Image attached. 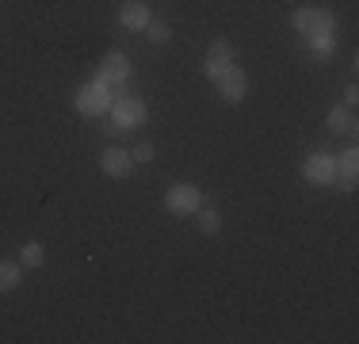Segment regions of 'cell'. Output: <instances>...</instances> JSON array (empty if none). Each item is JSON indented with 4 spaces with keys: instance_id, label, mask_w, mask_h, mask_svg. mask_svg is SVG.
Masks as SVG:
<instances>
[{
    "instance_id": "cell-1",
    "label": "cell",
    "mask_w": 359,
    "mask_h": 344,
    "mask_svg": "<svg viewBox=\"0 0 359 344\" xmlns=\"http://www.w3.org/2000/svg\"><path fill=\"white\" fill-rule=\"evenodd\" d=\"M111 103H115V92H111L107 84H100V81L81 84V88H76V96H73V107L81 111L84 119H100V115H107Z\"/></svg>"
},
{
    "instance_id": "cell-2",
    "label": "cell",
    "mask_w": 359,
    "mask_h": 344,
    "mask_svg": "<svg viewBox=\"0 0 359 344\" xmlns=\"http://www.w3.org/2000/svg\"><path fill=\"white\" fill-rule=\"evenodd\" d=\"M290 23H294V31H302L306 39H310V34H337V15H332L329 8H294Z\"/></svg>"
},
{
    "instance_id": "cell-3",
    "label": "cell",
    "mask_w": 359,
    "mask_h": 344,
    "mask_svg": "<svg viewBox=\"0 0 359 344\" xmlns=\"http://www.w3.org/2000/svg\"><path fill=\"white\" fill-rule=\"evenodd\" d=\"M302 176H306V184H313V187H329V184H337V157L332 153H310L306 157V165H302Z\"/></svg>"
},
{
    "instance_id": "cell-4",
    "label": "cell",
    "mask_w": 359,
    "mask_h": 344,
    "mask_svg": "<svg viewBox=\"0 0 359 344\" xmlns=\"http://www.w3.org/2000/svg\"><path fill=\"white\" fill-rule=\"evenodd\" d=\"M165 206H168V214H180V218H184V214H195L203 206V192L195 184H172L165 192Z\"/></svg>"
},
{
    "instance_id": "cell-5",
    "label": "cell",
    "mask_w": 359,
    "mask_h": 344,
    "mask_svg": "<svg viewBox=\"0 0 359 344\" xmlns=\"http://www.w3.org/2000/svg\"><path fill=\"white\" fill-rule=\"evenodd\" d=\"M111 119H115V131H138L149 119V107L142 100H115L111 103Z\"/></svg>"
},
{
    "instance_id": "cell-6",
    "label": "cell",
    "mask_w": 359,
    "mask_h": 344,
    "mask_svg": "<svg viewBox=\"0 0 359 344\" xmlns=\"http://www.w3.org/2000/svg\"><path fill=\"white\" fill-rule=\"evenodd\" d=\"M215 84H218V96L226 103H241L245 96H249V77H245V69H237V65H229L226 73H218Z\"/></svg>"
},
{
    "instance_id": "cell-7",
    "label": "cell",
    "mask_w": 359,
    "mask_h": 344,
    "mask_svg": "<svg viewBox=\"0 0 359 344\" xmlns=\"http://www.w3.org/2000/svg\"><path fill=\"white\" fill-rule=\"evenodd\" d=\"M126 77H130V62H126V54H118V50H111V54H104V62H100V73L96 81L107 84V88H123Z\"/></svg>"
},
{
    "instance_id": "cell-8",
    "label": "cell",
    "mask_w": 359,
    "mask_h": 344,
    "mask_svg": "<svg viewBox=\"0 0 359 344\" xmlns=\"http://www.w3.org/2000/svg\"><path fill=\"white\" fill-rule=\"evenodd\" d=\"M229 65H233V42H229V39H215V42H210V50H207V58H203V73L215 81V77L226 73Z\"/></svg>"
},
{
    "instance_id": "cell-9",
    "label": "cell",
    "mask_w": 359,
    "mask_h": 344,
    "mask_svg": "<svg viewBox=\"0 0 359 344\" xmlns=\"http://www.w3.org/2000/svg\"><path fill=\"white\" fill-rule=\"evenodd\" d=\"M100 168H104L111 180H126V176L134 172V157H130V150H118V145L104 150V153H100Z\"/></svg>"
},
{
    "instance_id": "cell-10",
    "label": "cell",
    "mask_w": 359,
    "mask_h": 344,
    "mask_svg": "<svg viewBox=\"0 0 359 344\" xmlns=\"http://www.w3.org/2000/svg\"><path fill=\"white\" fill-rule=\"evenodd\" d=\"M149 4L145 0H123V8H118V27L123 31H145L149 27Z\"/></svg>"
},
{
    "instance_id": "cell-11",
    "label": "cell",
    "mask_w": 359,
    "mask_h": 344,
    "mask_svg": "<svg viewBox=\"0 0 359 344\" xmlns=\"http://www.w3.org/2000/svg\"><path fill=\"white\" fill-rule=\"evenodd\" d=\"M325 123H329V131H332V134H355V115H352V107H344V103L329 107Z\"/></svg>"
},
{
    "instance_id": "cell-12",
    "label": "cell",
    "mask_w": 359,
    "mask_h": 344,
    "mask_svg": "<svg viewBox=\"0 0 359 344\" xmlns=\"http://www.w3.org/2000/svg\"><path fill=\"white\" fill-rule=\"evenodd\" d=\"M355 168H359L355 150H344V153H340V161H337V176H340V187H344V192H352V187H355Z\"/></svg>"
},
{
    "instance_id": "cell-13",
    "label": "cell",
    "mask_w": 359,
    "mask_h": 344,
    "mask_svg": "<svg viewBox=\"0 0 359 344\" xmlns=\"http://www.w3.org/2000/svg\"><path fill=\"white\" fill-rule=\"evenodd\" d=\"M23 283V272H20V264H12V260H0V295L4 291H15Z\"/></svg>"
},
{
    "instance_id": "cell-14",
    "label": "cell",
    "mask_w": 359,
    "mask_h": 344,
    "mask_svg": "<svg viewBox=\"0 0 359 344\" xmlns=\"http://www.w3.org/2000/svg\"><path fill=\"white\" fill-rule=\"evenodd\" d=\"M195 218H199V230L207 237H215L218 230H222V214L215 211V206H199V211H195Z\"/></svg>"
},
{
    "instance_id": "cell-15",
    "label": "cell",
    "mask_w": 359,
    "mask_h": 344,
    "mask_svg": "<svg viewBox=\"0 0 359 344\" xmlns=\"http://www.w3.org/2000/svg\"><path fill=\"white\" fill-rule=\"evenodd\" d=\"M20 264L23 268H42V264H46V253H42L39 241H27V245L20 249Z\"/></svg>"
},
{
    "instance_id": "cell-16",
    "label": "cell",
    "mask_w": 359,
    "mask_h": 344,
    "mask_svg": "<svg viewBox=\"0 0 359 344\" xmlns=\"http://www.w3.org/2000/svg\"><path fill=\"white\" fill-rule=\"evenodd\" d=\"M310 46L318 58H329L332 50H337V39H332V34H310Z\"/></svg>"
},
{
    "instance_id": "cell-17",
    "label": "cell",
    "mask_w": 359,
    "mask_h": 344,
    "mask_svg": "<svg viewBox=\"0 0 359 344\" xmlns=\"http://www.w3.org/2000/svg\"><path fill=\"white\" fill-rule=\"evenodd\" d=\"M145 34H149L157 46H165L168 39H172V31H168V23H161V20H149V27H145Z\"/></svg>"
},
{
    "instance_id": "cell-18",
    "label": "cell",
    "mask_w": 359,
    "mask_h": 344,
    "mask_svg": "<svg viewBox=\"0 0 359 344\" xmlns=\"http://www.w3.org/2000/svg\"><path fill=\"white\" fill-rule=\"evenodd\" d=\"M130 157H134V165H149V161L157 157V150H153V142H142L130 150Z\"/></svg>"
},
{
    "instance_id": "cell-19",
    "label": "cell",
    "mask_w": 359,
    "mask_h": 344,
    "mask_svg": "<svg viewBox=\"0 0 359 344\" xmlns=\"http://www.w3.org/2000/svg\"><path fill=\"white\" fill-rule=\"evenodd\" d=\"M355 100H359V88H355V84H348V88H344V107H355Z\"/></svg>"
}]
</instances>
